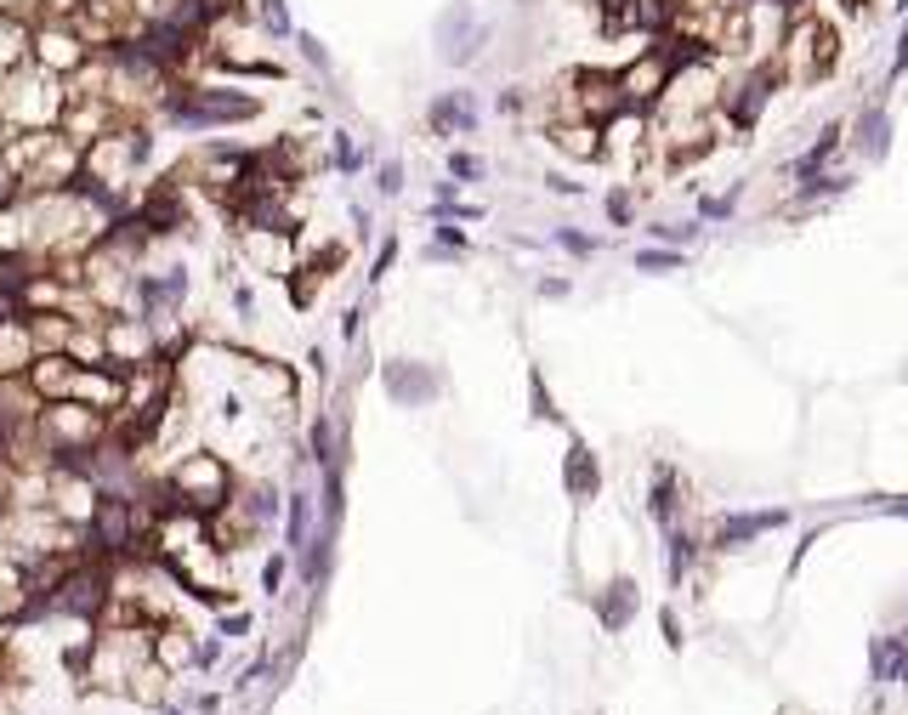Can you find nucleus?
<instances>
[{"mask_svg":"<svg viewBox=\"0 0 908 715\" xmlns=\"http://www.w3.org/2000/svg\"><path fill=\"white\" fill-rule=\"evenodd\" d=\"M262 114V97L239 91L233 80H171L165 97H159V114L154 120L176 125V131H227V125H250Z\"/></svg>","mask_w":908,"mask_h":715,"instance_id":"obj_1","label":"nucleus"},{"mask_svg":"<svg viewBox=\"0 0 908 715\" xmlns=\"http://www.w3.org/2000/svg\"><path fill=\"white\" fill-rule=\"evenodd\" d=\"M767 63H772V80L789 91L818 86V80H829V74L840 69V29L801 6V12L784 23V35H778Z\"/></svg>","mask_w":908,"mask_h":715,"instance_id":"obj_2","label":"nucleus"},{"mask_svg":"<svg viewBox=\"0 0 908 715\" xmlns=\"http://www.w3.org/2000/svg\"><path fill=\"white\" fill-rule=\"evenodd\" d=\"M233 494H239V471L227 466L222 454L193 449L154 483V506H176V511H199V517H210V511H222Z\"/></svg>","mask_w":908,"mask_h":715,"instance_id":"obj_3","label":"nucleus"},{"mask_svg":"<svg viewBox=\"0 0 908 715\" xmlns=\"http://www.w3.org/2000/svg\"><path fill=\"white\" fill-rule=\"evenodd\" d=\"M63 103H69L63 80L46 74V69H35L29 57H23L18 69L0 74V120L12 125V131H57Z\"/></svg>","mask_w":908,"mask_h":715,"instance_id":"obj_4","label":"nucleus"},{"mask_svg":"<svg viewBox=\"0 0 908 715\" xmlns=\"http://www.w3.org/2000/svg\"><path fill=\"white\" fill-rule=\"evenodd\" d=\"M432 46H437V63L472 69V63H483V52L494 46V23L477 12L472 0H449V6L432 18Z\"/></svg>","mask_w":908,"mask_h":715,"instance_id":"obj_5","label":"nucleus"},{"mask_svg":"<svg viewBox=\"0 0 908 715\" xmlns=\"http://www.w3.org/2000/svg\"><path fill=\"white\" fill-rule=\"evenodd\" d=\"M693 52H676V46H642V52L630 57L625 69H613V80H619V97H625L630 114H642V108H653L664 97V86L676 80V63Z\"/></svg>","mask_w":908,"mask_h":715,"instance_id":"obj_6","label":"nucleus"},{"mask_svg":"<svg viewBox=\"0 0 908 715\" xmlns=\"http://www.w3.org/2000/svg\"><path fill=\"white\" fill-rule=\"evenodd\" d=\"M86 57H91V46L74 35L69 23H57V18H35V23H29V63H35V69L69 80Z\"/></svg>","mask_w":908,"mask_h":715,"instance_id":"obj_7","label":"nucleus"},{"mask_svg":"<svg viewBox=\"0 0 908 715\" xmlns=\"http://www.w3.org/2000/svg\"><path fill=\"white\" fill-rule=\"evenodd\" d=\"M381 386L398 409H426L443 392V375L432 364H420V358H392V364H381Z\"/></svg>","mask_w":908,"mask_h":715,"instance_id":"obj_8","label":"nucleus"},{"mask_svg":"<svg viewBox=\"0 0 908 715\" xmlns=\"http://www.w3.org/2000/svg\"><path fill=\"white\" fill-rule=\"evenodd\" d=\"M483 125V103H477L472 86H454V91H437L426 103V131L432 137H472Z\"/></svg>","mask_w":908,"mask_h":715,"instance_id":"obj_9","label":"nucleus"},{"mask_svg":"<svg viewBox=\"0 0 908 715\" xmlns=\"http://www.w3.org/2000/svg\"><path fill=\"white\" fill-rule=\"evenodd\" d=\"M789 523V506H761V511H727V517H716V528H710V551H738V545L761 540V534H772V528Z\"/></svg>","mask_w":908,"mask_h":715,"instance_id":"obj_10","label":"nucleus"},{"mask_svg":"<svg viewBox=\"0 0 908 715\" xmlns=\"http://www.w3.org/2000/svg\"><path fill=\"white\" fill-rule=\"evenodd\" d=\"M562 489H568V500H596L602 494V466H596V454L591 443L579 432H568V454H562Z\"/></svg>","mask_w":908,"mask_h":715,"instance_id":"obj_11","label":"nucleus"},{"mask_svg":"<svg viewBox=\"0 0 908 715\" xmlns=\"http://www.w3.org/2000/svg\"><path fill=\"white\" fill-rule=\"evenodd\" d=\"M846 131H852V148L869 159V165H880V159L891 154V114H886V103H863Z\"/></svg>","mask_w":908,"mask_h":715,"instance_id":"obj_12","label":"nucleus"},{"mask_svg":"<svg viewBox=\"0 0 908 715\" xmlns=\"http://www.w3.org/2000/svg\"><path fill=\"white\" fill-rule=\"evenodd\" d=\"M545 137H551V148L568 159H602L608 154V131L591 120H551L545 125Z\"/></svg>","mask_w":908,"mask_h":715,"instance_id":"obj_13","label":"nucleus"},{"mask_svg":"<svg viewBox=\"0 0 908 715\" xmlns=\"http://www.w3.org/2000/svg\"><path fill=\"white\" fill-rule=\"evenodd\" d=\"M636 608H642V591H636V579H630V574L608 579V591L596 596V619H602L608 636H619V630L636 619Z\"/></svg>","mask_w":908,"mask_h":715,"instance_id":"obj_14","label":"nucleus"},{"mask_svg":"<svg viewBox=\"0 0 908 715\" xmlns=\"http://www.w3.org/2000/svg\"><path fill=\"white\" fill-rule=\"evenodd\" d=\"M313 517H318V500L307 489L284 494V551H290V557H301V551L313 545V534H318Z\"/></svg>","mask_w":908,"mask_h":715,"instance_id":"obj_15","label":"nucleus"},{"mask_svg":"<svg viewBox=\"0 0 908 715\" xmlns=\"http://www.w3.org/2000/svg\"><path fill=\"white\" fill-rule=\"evenodd\" d=\"M154 659L165 664V670H193V659H199V636H193L188 625H171V619H165V625H154Z\"/></svg>","mask_w":908,"mask_h":715,"instance_id":"obj_16","label":"nucleus"},{"mask_svg":"<svg viewBox=\"0 0 908 715\" xmlns=\"http://www.w3.org/2000/svg\"><path fill=\"white\" fill-rule=\"evenodd\" d=\"M840 148H846V120H829V125L818 131V142H812V148H806V154L795 159V165H789V176L801 182V176H818V171H829V159H835Z\"/></svg>","mask_w":908,"mask_h":715,"instance_id":"obj_17","label":"nucleus"},{"mask_svg":"<svg viewBox=\"0 0 908 715\" xmlns=\"http://www.w3.org/2000/svg\"><path fill=\"white\" fill-rule=\"evenodd\" d=\"M29 318V341H35V358L40 352H69V335H74V318L46 307V313H23Z\"/></svg>","mask_w":908,"mask_h":715,"instance_id":"obj_18","label":"nucleus"},{"mask_svg":"<svg viewBox=\"0 0 908 715\" xmlns=\"http://www.w3.org/2000/svg\"><path fill=\"white\" fill-rule=\"evenodd\" d=\"M250 18H256V29H262V40H273V46H290V40H296L290 0H250Z\"/></svg>","mask_w":908,"mask_h":715,"instance_id":"obj_19","label":"nucleus"},{"mask_svg":"<svg viewBox=\"0 0 908 715\" xmlns=\"http://www.w3.org/2000/svg\"><path fill=\"white\" fill-rule=\"evenodd\" d=\"M693 557H699V540H693L687 528H664V579H670V585H681V579H687Z\"/></svg>","mask_w":908,"mask_h":715,"instance_id":"obj_20","label":"nucleus"},{"mask_svg":"<svg viewBox=\"0 0 908 715\" xmlns=\"http://www.w3.org/2000/svg\"><path fill=\"white\" fill-rule=\"evenodd\" d=\"M290 46H296V57L318 74V80H324V86H335V57H330V46H324L313 29H296V40H290Z\"/></svg>","mask_w":908,"mask_h":715,"instance_id":"obj_21","label":"nucleus"},{"mask_svg":"<svg viewBox=\"0 0 908 715\" xmlns=\"http://www.w3.org/2000/svg\"><path fill=\"white\" fill-rule=\"evenodd\" d=\"M647 511H653V523H659V528H676V471H670V466L653 471V494H647Z\"/></svg>","mask_w":908,"mask_h":715,"instance_id":"obj_22","label":"nucleus"},{"mask_svg":"<svg viewBox=\"0 0 908 715\" xmlns=\"http://www.w3.org/2000/svg\"><path fill=\"white\" fill-rule=\"evenodd\" d=\"M341 511H347V477H341V466H324V500H318V528H341Z\"/></svg>","mask_w":908,"mask_h":715,"instance_id":"obj_23","label":"nucleus"},{"mask_svg":"<svg viewBox=\"0 0 908 715\" xmlns=\"http://www.w3.org/2000/svg\"><path fill=\"white\" fill-rule=\"evenodd\" d=\"M307 449H313L307 460H313L318 471H324V466H341V443H335V420H330V415H318V420H313V432H307Z\"/></svg>","mask_w":908,"mask_h":715,"instance_id":"obj_24","label":"nucleus"},{"mask_svg":"<svg viewBox=\"0 0 908 715\" xmlns=\"http://www.w3.org/2000/svg\"><path fill=\"white\" fill-rule=\"evenodd\" d=\"M630 262H636V273H687V250L653 245V250H636Z\"/></svg>","mask_w":908,"mask_h":715,"instance_id":"obj_25","label":"nucleus"},{"mask_svg":"<svg viewBox=\"0 0 908 715\" xmlns=\"http://www.w3.org/2000/svg\"><path fill=\"white\" fill-rule=\"evenodd\" d=\"M239 500L250 506V517H256L262 528H273V523L284 517V494L273 489V483H256V489H250V494H239Z\"/></svg>","mask_w":908,"mask_h":715,"instance_id":"obj_26","label":"nucleus"},{"mask_svg":"<svg viewBox=\"0 0 908 715\" xmlns=\"http://www.w3.org/2000/svg\"><path fill=\"white\" fill-rule=\"evenodd\" d=\"M852 188V171H818V176H801V199L818 205V199H835V193Z\"/></svg>","mask_w":908,"mask_h":715,"instance_id":"obj_27","label":"nucleus"},{"mask_svg":"<svg viewBox=\"0 0 908 715\" xmlns=\"http://www.w3.org/2000/svg\"><path fill=\"white\" fill-rule=\"evenodd\" d=\"M528 415H534V420H551V426H562V409H557V398H551V386H545L540 369H528Z\"/></svg>","mask_w":908,"mask_h":715,"instance_id":"obj_28","label":"nucleus"},{"mask_svg":"<svg viewBox=\"0 0 908 715\" xmlns=\"http://www.w3.org/2000/svg\"><path fill=\"white\" fill-rule=\"evenodd\" d=\"M903 653H908V642L903 636H880V642H874V681H891L897 676V664H903Z\"/></svg>","mask_w":908,"mask_h":715,"instance_id":"obj_29","label":"nucleus"},{"mask_svg":"<svg viewBox=\"0 0 908 715\" xmlns=\"http://www.w3.org/2000/svg\"><path fill=\"white\" fill-rule=\"evenodd\" d=\"M551 245L568 250L574 262H591L596 250H602V239H591V233H579V227H551Z\"/></svg>","mask_w":908,"mask_h":715,"instance_id":"obj_30","label":"nucleus"},{"mask_svg":"<svg viewBox=\"0 0 908 715\" xmlns=\"http://www.w3.org/2000/svg\"><path fill=\"white\" fill-rule=\"evenodd\" d=\"M330 165L341 176H358V171H364V154H358V142H352L347 131H330Z\"/></svg>","mask_w":908,"mask_h":715,"instance_id":"obj_31","label":"nucleus"},{"mask_svg":"<svg viewBox=\"0 0 908 715\" xmlns=\"http://www.w3.org/2000/svg\"><path fill=\"white\" fill-rule=\"evenodd\" d=\"M432 245L449 250V256H466V250H472V233L454 222V216H443V222H432Z\"/></svg>","mask_w":908,"mask_h":715,"instance_id":"obj_32","label":"nucleus"},{"mask_svg":"<svg viewBox=\"0 0 908 715\" xmlns=\"http://www.w3.org/2000/svg\"><path fill=\"white\" fill-rule=\"evenodd\" d=\"M449 176L466 188V182H483L489 165H483V154H472V148H449Z\"/></svg>","mask_w":908,"mask_h":715,"instance_id":"obj_33","label":"nucleus"},{"mask_svg":"<svg viewBox=\"0 0 908 715\" xmlns=\"http://www.w3.org/2000/svg\"><path fill=\"white\" fill-rule=\"evenodd\" d=\"M602 210H608L613 227H630V216H636V193H630V182H619V188H608V199H602Z\"/></svg>","mask_w":908,"mask_h":715,"instance_id":"obj_34","label":"nucleus"},{"mask_svg":"<svg viewBox=\"0 0 908 715\" xmlns=\"http://www.w3.org/2000/svg\"><path fill=\"white\" fill-rule=\"evenodd\" d=\"M647 233H653V239H659V245H693V239H699V222H653L647 227Z\"/></svg>","mask_w":908,"mask_h":715,"instance_id":"obj_35","label":"nucleus"},{"mask_svg":"<svg viewBox=\"0 0 908 715\" xmlns=\"http://www.w3.org/2000/svg\"><path fill=\"white\" fill-rule=\"evenodd\" d=\"M290 562H296L290 551H273V557L262 562V591H267V596H279V591H284V579H290Z\"/></svg>","mask_w":908,"mask_h":715,"instance_id":"obj_36","label":"nucleus"},{"mask_svg":"<svg viewBox=\"0 0 908 715\" xmlns=\"http://www.w3.org/2000/svg\"><path fill=\"white\" fill-rule=\"evenodd\" d=\"M375 193H381V199H398L403 193V159H381V165H375Z\"/></svg>","mask_w":908,"mask_h":715,"instance_id":"obj_37","label":"nucleus"},{"mask_svg":"<svg viewBox=\"0 0 908 715\" xmlns=\"http://www.w3.org/2000/svg\"><path fill=\"white\" fill-rule=\"evenodd\" d=\"M250 630H256V619H250L245 608H233V613H222V619H216V636H222V642H233V636H250Z\"/></svg>","mask_w":908,"mask_h":715,"instance_id":"obj_38","label":"nucleus"},{"mask_svg":"<svg viewBox=\"0 0 908 715\" xmlns=\"http://www.w3.org/2000/svg\"><path fill=\"white\" fill-rule=\"evenodd\" d=\"M392 262H398V233H386L381 250H375V267H369V284H381L386 273H392Z\"/></svg>","mask_w":908,"mask_h":715,"instance_id":"obj_39","label":"nucleus"},{"mask_svg":"<svg viewBox=\"0 0 908 715\" xmlns=\"http://www.w3.org/2000/svg\"><path fill=\"white\" fill-rule=\"evenodd\" d=\"M222 664V636H199V659H193V670H216Z\"/></svg>","mask_w":908,"mask_h":715,"instance_id":"obj_40","label":"nucleus"},{"mask_svg":"<svg viewBox=\"0 0 908 715\" xmlns=\"http://www.w3.org/2000/svg\"><path fill=\"white\" fill-rule=\"evenodd\" d=\"M494 108H500V114H511V120H517V114H523V108H528V91H523V86H506V91H500V97H494Z\"/></svg>","mask_w":908,"mask_h":715,"instance_id":"obj_41","label":"nucleus"},{"mask_svg":"<svg viewBox=\"0 0 908 715\" xmlns=\"http://www.w3.org/2000/svg\"><path fill=\"white\" fill-rule=\"evenodd\" d=\"M897 74H908V18H903V29H897V52H891L886 80H897Z\"/></svg>","mask_w":908,"mask_h":715,"instance_id":"obj_42","label":"nucleus"},{"mask_svg":"<svg viewBox=\"0 0 908 715\" xmlns=\"http://www.w3.org/2000/svg\"><path fill=\"white\" fill-rule=\"evenodd\" d=\"M733 210H738V193H727V199H704L699 216L704 222H721V216H733Z\"/></svg>","mask_w":908,"mask_h":715,"instance_id":"obj_43","label":"nucleus"},{"mask_svg":"<svg viewBox=\"0 0 908 715\" xmlns=\"http://www.w3.org/2000/svg\"><path fill=\"white\" fill-rule=\"evenodd\" d=\"M534 290H540V301H562L568 290H574V284H568V279H540Z\"/></svg>","mask_w":908,"mask_h":715,"instance_id":"obj_44","label":"nucleus"},{"mask_svg":"<svg viewBox=\"0 0 908 715\" xmlns=\"http://www.w3.org/2000/svg\"><path fill=\"white\" fill-rule=\"evenodd\" d=\"M659 630H664V642H670V647H681V625H676V608H664V613H659Z\"/></svg>","mask_w":908,"mask_h":715,"instance_id":"obj_45","label":"nucleus"},{"mask_svg":"<svg viewBox=\"0 0 908 715\" xmlns=\"http://www.w3.org/2000/svg\"><path fill=\"white\" fill-rule=\"evenodd\" d=\"M358 324H364V307H347V318H341V341H358Z\"/></svg>","mask_w":908,"mask_h":715,"instance_id":"obj_46","label":"nucleus"},{"mask_svg":"<svg viewBox=\"0 0 908 715\" xmlns=\"http://www.w3.org/2000/svg\"><path fill=\"white\" fill-rule=\"evenodd\" d=\"M545 188H551V193H562V199H574V193H579V182H568V176H545Z\"/></svg>","mask_w":908,"mask_h":715,"instance_id":"obj_47","label":"nucleus"},{"mask_svg":"<svg viewBox=\"0 0 908 715\" xmlns=\"http://www.w3.org/2000/svg\"><path fill=\"white\" fill-rule=\"evenodd\" d=\"M216 710H222V698H216V693H199V698H193V715H216Z\"/></svg>","mask_w":908,"mask_h":715,"instance_id":"obj_48","label":"nucleus"},{"mask_svg":"<svg viewBox=\"0 0 908 715\" xmlns=\"http://www.w3.org/2000/svg\"><path fill=\"white\" fill-rule=\"evenodd\" d=\"M216 12H239V6H250V0H210Z\"/></svg>","mask_w":908,"mask_h":715,"instance_id":"obj_49","label":"nucleus"},{"mask_svg":"<svg viewBox=\"0 0 908 715\" xmlns=\"http://www.w3.org/2000/svg\"><path fill=\"white\" fill-rule=\"evenodd\" d=\"M891 681H908V653H903V664H897V676H891Z\"/></svg>","mask_w":908,"mask_h":715,"instance_id":"obj_50","label":"nucleus"},{"mask_svg":"<svg viewBox=\"0 0 908 715\" xmlns=\"http://www.w3.org/2000/svg\"><path fill=\"white\" fill-rule=\"evenodd\" d=\"M159 710H165V715H193V710H176V704H159Z\"/></svg>","mask_w":908,"mask_h":715,"instance_id":"obj_51","label":"nucleus"},{"mask_svg":"<svg viewBox=\"0 0 908 715\" xmlns=\"http://www.w3.org/2000/svg\"><path fill=\"white\" fill-rule=\"evenodd\" d=\"M897 12H903V18H908V0H897Z\"/></svg>","mask_w":908,"mask_h":715,"instance_id":"obj_52","label":"nucleus"}]
</instances>
